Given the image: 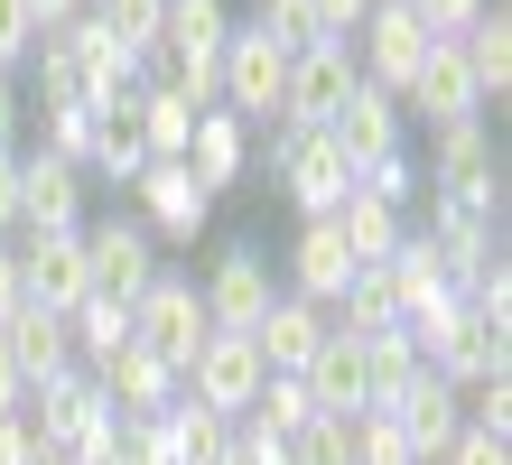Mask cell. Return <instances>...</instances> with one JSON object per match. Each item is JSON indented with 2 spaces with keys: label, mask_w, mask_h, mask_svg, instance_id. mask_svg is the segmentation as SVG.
<instances>
[{
  "label": "cell",
  "mask_w": 512,
  "mask_h": 465,
  "mask_svg": "<svg viewBox=\"0 0 512 465\" xmlns=\"http://www.w3.org/2000/svg\"><path fill=\"white\" fill-rule=\"evenodd\" d=\"M205 335H215V326H205L196 279H168V270H159V279H149V289L131 298V345H140V354H159L168 372H187Z\"/></svg>",
  "instance_id": "cell-1"
},
{
  "label": "cell",
  "mask_w": 512,
  "mask_h": 465,
  "mask_svg": "<svg viewBox=\"0 0 512 465\" xmlns=\"http://www.w3.org/2000/svg\"><path fill=\"white\" fill-rule=\"evenodd\" d=\"M196 298H205V326H215V335H252L270 317V298H280V279H270L261 242H224V252L205 261Z\"/></svg>",
  "instance_id": "cell-2"
},
{
  "label": "cell",
  "mask_w": 512,
  "mask_h": 465,
  "mask_svg": "<svg viewBox=\"0 0 512 465\" xmlns=\"http://www.w3.org/2000/svg\"><path fill=\"white\" fill-rule=\"evenodd\" d=\"M364 84V66H354L345 38H317L289 56V84H280V131H326V121L345 112V93Z\"/></svg>",
  "instance_id": "cell-3"
},
{
  "label": "cell",
  "mask_w": 512,
  "mask_h": 465,
  "mask_svg": "<svg viewBox=\"0 0 512 465\" xmlns=\"http://www.w3.org/2000/svg\"><path fill=\"white\" fill-rule=\"evenodd\" d=\"M419 363H429L447 391H475V382H494V372H512V326L475 317V307L457 298V317H447L438 335H419Z\"/></svg>",
  "instance_id": "cell-4"
},
{
  "label": "cell",
  "mask_w": 512,
  "mask_h": 465,
  "mask_svg": "<svg viewBox=\"0 0 512 465\" xmlns=\"http://www.w3.org/2000/svg\"><path fill=\"white\" fill-rule=\"evenodd\" d=\"M429 28H419V10H410V0H373V10H364V28H354V66H364V84H382L391 93V103H401V93H410V75L419 66H429Z\"/></svg>",
  "instance_id": "cell-5"
},
{
  "label": "cell",
  "mask_w": 512,
  "mask_h": 465,
  "mask_svg": "<svg viewBox=\"0 0 512 465\" xmlns=\"http://www.w3.org/2000/svg\"><path fill=\"white\" fill-rule=\"evenodd\" d=\"M270 168H280V196L298 205V224H317V214H336L354 196V168L326 131H280L270 140Z\"/></svg>",
  "instance_id": "cell-6"
},
{
  "label": "cell",
  "mask_w": 512,
  "mask_h": 465,
  "mask_svg": "<svg viewBox=\"0 0 512 465\" xmlns=\"http://www.w3.org/2000/svg\"><path fill=\"white\" fill-rule=\"evenodd\" d=\"M19 419L38 428V447H47V456L112 438V400H103V382H94V372H56L47 391H28V410H19Z\"/></svg>",
  "instance_id": "cell-7"
},
{
  "label": "cell",
  "mask_w": 512,
  "mask_h": 465,
  "mask_svg": "<svg viewBox=\"0 0 512 465\" xmlns=\"http://www.w3.org/2000/svg\"><path fill=\"white\" fill-rule=\"evenodd\" d=\"M261 354H252V335H205L196 363L177 372V391L196 400V410H224V419H252V400H261Z\"/></svg>",
  "instance_id": "cell-8"
},
{
  "label": "cell",
  "mask_w": 512,
  "mask_h": 465,
  "mask_svg": "<svg viewBox=\"0 0 512 465\" xmlns=\"http://www.w3.org/2000/svg\"><path fill=\"white\" fill-rule=\"evenodd\" d=\"M10 252H19V298L28 307H47V317H75L84 298V233H10Z\"/></svg>",
  "instance_id": "cell-9"
},
{
  "label": "cell",
  "mask_w": 512,
  "mask_h": 465,
  "mask_svg": "<svg viewBox=\"0 0 512 465\" xmlns=\"http://www.w3.org/2000/svg\"><path fill=\"white\" fill-rule=\"evenodd\" d=\"M149 279H159V242H149L140 224H84V289L94 298H112V307H131Z\"/></svg>",
  "instance_id": "cell-10"
},
{
  "label": "cell",
  "mask_w": 512,
  "mask_h": 465,
  "mask_svg": "<svg viewBox=\"0 0 512 465\" xmlns=\"http://www.w3.org/2000/svg\"><path fill=\"white\" fill-rule=\"evenodd\" d=\"M131 196H140V233H149V242H196L205 214H215V196L187 177V159H149V168L131 177Z\"/></svg>",
  "instance_id": "cell-11"
},
{
  "label": "cell",
  "mask_w": 512,
  "mask_h": 465,
  "mask_svg": "<svg viewBox=\"0 0 512 465\" xmlns=\"http://www.w3.org/2000/svg\"><path fill=\"white\" fill-rule=\"evenodd\" d=\"M19 233H84V168L19 149Z\"/></svg>",
  "instance_id": "cell-12"
},
{
  "label": "cell",
  "mask_w": 512,
  "mask_h": 465,
  "mask_svg": "<svg viewBox=\"0 0 512 465\" xmlns=\"http://www.w3.org/2000/svg\"><path fill=\"white\" fill-rule=\"evenodd\" d=\"M429 196L503 205V159H494V131H485V121H457V131H438V159H429Z\"/></svg>",
  "instance_id": "cell-13"
},
{
  "label": "cell",
  "mask_w": 512,
  "mask_h": 465,
  "mask_svg": "<svg viewBox=\"0 0 512 465\" xmlns=\"http://www.w3.org/2000/svg\"><path fill=\"white\" fill-rule=\"evenodd\" d=\"M326 140L345 149V168H354V177L382 168V159H401V103H391L382 84H354V93H345V112L326 121Z\"/></svg>",
  "instance_id": "cell-14"
},
{
  "label": "cell",
  "mask_w": 512,
  "mask_h": 465,
  "mask_svg": "<svg viewBox=\"0 0 512 465\" xmlns=\"http://www.w3.org/2000/svg\"><path fill=\"white\" fill-rule=\"evenodd\" d=\"M382 419H391V428H401V438H410V456H419V465H438L447 447H457V428H466V400L447 391V382H438L429 363H419V382H410L401 400H391Z\"/></svg>",
  "instance_id": "cell-15"
},
{
  "label": "cell",
  "mask_w": 512,
  "mask_h": 465,
  "mask_svg": "<svg viewBox=\"0 0 512 465\" xmlns=\"http://www.w3.org/2000/svg\"><path fill=\"white\" fill-rule=\"evenodd\" d=\"M401 103L429 121V131H457V121H485V93H475V75H466V56H457V38H438L429 47V66L410 75V93Z\"/></svg>",
  "instance_id": "cell-16"
},
{
  "label": "cell",
  "mask_w": 512,
  "mask_h": 465,
  "mask_svg": "<svg viewBox=\"0 0 512 465\" xmlns=\"http://www.w3.org/2000/svg\"><path fill=\"white\" fill-rule=\"evenodd\" d=\"M0 345H10V363H19V382H28V391H47L56 372H84L75 345H66V317H47V307H28V298L0 317Z\"/></svg>",
  "instance_id": "cell-17"
},
{
  "label": "cell",
  "mask_w": 512,
  "mask_h": 465,
  "mask_svg": "<svg viewBox=\"0 0 512 465\" xmlns=\"http://www.w3.org/2000/svg\"><path fill=\"white\" fill-rule=\"evenodd\" d=\"M354 289V252H345V233L326 224H298V242H289V298H308V307H336Z\"/></svg>",
  "instance_id": "cell-18"
},
{
  "label": "cell",
  "mask_w": 512,
  "mask_h": 465,
  "mask_svg": "<svg viewBox=\"0 0 512 465\" xmlns=\"http://www.w3.org/2000/svg\"><path fill=\"white\" fill-rule=\"evenodd\" d=\"M326 345V307H308V298H270V317L252 326V354H261V372H308V354Z\"/></svg>",
  "instance_id": "cell-19"
},
{
  "label": "cell",
  "mask_w": 512,
  "mask_h": 465,
  "mask_svg": "<svg viewBox=\"0 0 512 465\" xmlns=\"http://www.w3.org/2000/svg\"><path fill=\"white\" fill-rule=\"evenodd\" d=\"M94 382H103V400H112V419H168V400H177V372H168L159 354H140V345H122Z\"/></svg>",
  "instance_id": "cell-20"
},
{
  "label": "cell",
  "mask_w": 512,
  "mask_h": 465,
  "mask_svg": "<svg viewBox=\"0 0 512 465\" xmlns=\"http://www.w3.org/2000/svg\"><path fill=\"white\" fill-rule=\"evenodd\" d=\"M298 382H308V400H317L326 419H354V410H364V345L326 326V345L308 354V372H298Z\"/></svg>",
  "instance_id": "cell-21"
},
{
  "label": "cell",
  "mask_w": 512,
  "mask_h": 465,
  "mask_svg": "<svg viewBox=\"0 0 512 465\" xmlns=\"http://www.w3.org/2000/svg\"><path fill=\"white\" fill-rule=\"evenodd\" d=\"M252 168V131L233 112H196V140H187V177L205 186V196H224L233 177Z\"/></svg>",
  "instance_id": "cell-22"
},
{
  "label": "cell",
  "mask_w": 512,
  "mask_h": 465,
  "mask_svg": "<svg viewBox=\"0 0 512 465\" xmlns=\"http://www.w3.org/2000/svg\"><path fill=\"white\" fill-rule=\"evenodd\" d=\"M224 38H233L224 0H168V19H159V56H177V66H215Z\"/></svg>",
  "instance_id": "cell-23"
},
{
  "label": "cell",
  "mask_w": 512,
  "mask_h": 465,
  "mask_svg": "<svg viewBox=\"0 0 512 465\" xmlns=\"http://www.w3.org/2000/svg\"><path fill=\"white\" fill-rule=\"evenodd\" d=\"M326 224L345 233V252H354V270H382L391 252H401V233H410V214H401V205H373L364 186H354V196H345L336 214H326Z\"/></svg>",
  "instance_id": "cell-24"
},
{
  "label": "cell",
  "mask_w": 512,
  "mask_h": 465,
  "mask_svg": "<svg viewBox=\"0 0 512 465\" xmlns=\"http://www.w3.org/2000/svg\"><path fill=\"white\" fill-rule=\"evenodd\" d=\"M457 56H466L475 93H485V112H494L503 93H512V10H503V0H494V10L475 19V28H466V38H457Z\"/></svg>",
  "instance_id": "cell-25"
},
{
  "label": "cell",
  "mask_w": 512,
  "mask_h": 465,
  "mask_svg": "<svg viewBox=\"0 0 512 465\" xmlns=\"http://www.w3.org/2000/svg\"><path fill=\"white\" fill-rule=\"evenodd\" d=\"M364 345V410H391L410 382H419V345H410V326H391V335H354Z\"/></svg>",
  "instance_id": "cell-26"
},
{
  "label": "cell",
  "mask_w": 512,
  "mask_h": 465,
  "mask_svg": "<svg viewBox=\"0 0 512 465\" xmlns=\"http://www.w3.org/2000/svg\"><path fill=\"white\" fill-rule=\"evenodd\" d=\"M84 168H103V177H122V186L149 168V140H140V93H122V103L94 121V159H84Z\"/></svg>",
  "instance_id": "cell-27"
},
{
  "label": "cell",
  "mask_w": 512,
  "mask_h": 465,
  "mask_svg": "<svg viewBox=\"0 0 512 465\" xmlns=\"http://www.w3.org/2000/svg\"><path fill=\"white\" fill-rule=\"evenodd\" d=\"M159 428H168L177 465H224V447H233V419H224V410H196L187 391L168 400V419H159Z\"/></svg>",
  "instance_id": "cell-28"
},
{
  "label": "cell",
  "mask_w": 512,
  "mask_h": 465,
  "mask_svg": "<svg viewBox=\"0 0 512 465\" xmlns=\"http://www.w3.org/2000/svg\"><path fill=\"white\" fill-rule=\"evenodd\" d=\"M66 345H75V363H84V372H103L112 354L131 345V307H112V298H84L75 317H66Z\"/></svg>",
  "instance_id": "cell-29"
},
{
  "label": "cell",
  "mask_w": 512,
  "mask_h": 465,
  "mask_svg": "<svg viewBox=\"0 0 512 465\" xmlns=\"http://www.w3.org/2000/svg\"><path fill=\"white\" fill-rule=\"evenodd\" d=\"M140 140H149V159H187V140H196V103H187V93L140 84Z\"/></svg>",
  "instance_id": "cell-30"
},
{
  "label": "cell",
  "mask_w": 512,
  "mask_h": 465,
  "mask_svg": "<svg viewBox=\"0 0 512 465\" xmlns=\"http://www.w3.org/2000/svg\"><path fill=\"white\" fill-rule=\"evenodd\" d=\"M308 419H326L317 400H308V382H298V372H270L261 400H252V428H270V438H298Z\"/></svg>",
  "instance_id": "cell-31"
},
{
  "label": "cell",
  "mask_w": 512,
  "mask_h": 465,
  "mask_svg": "<svg viewBox=\"0 0 512 465\" xmlns=\"http://www.w3.org/2000/svg\"><path fill=\"white\" fill-rule=\"evenodd\" d=\"M84 10H94V28H103V38H122L131 56H149V47H159L168 0H84Z\"/></svg>",
  "instance_id": "cell-32"
},
{
  "label": "cell",
  "mask_w": 512,
  "mask_h": 465,
  "mask_svg": "<svg viewBox=\"0 0 512 465\" xmlns=\"http://www.w3.org/2000/svg\"><path fill=\"white\" fill-rule=\"evenodd\" d=\"M94 121H103L94 103H56V112H38V131H47L38 149H47V159H66V168H84V159H94Z\"/></svg>",
  "instance_id": "cell-33"
},
{
  "label": "cell",
  "mask_w": 512,
  "mask_h": 465,
  "mask_svg": "<svg viewBox=\"0 0 512 465\" xmlns=\"http://www.w3.org/2000/svg\"><path fill=\"white\" fill-rule=\"evenodd\" d=\"M345 428H354V465H419V456H410V438H401L382 410H354Z\"/></svg>",
  "instance_id": "cell-34"
},
{
  "label": "cell",
  "mask_w": 512,
  "mask_h": 465,
  "mask_svg": "<svg viewBox=\"0 0 512 465\" xmlns=\"http://www.w3.org/2000/svg\"><path fill=\"white\" fill-rule=\"evenodd\" d=\"M112 465H177L159 419H112Z\"/></svg>",
  "instance_id": "cell-35"
},
{
  "label": "cell",
  "mask_w": 512,
  "mask_h": 465,
  "mask_svg": "<svg viewBox=\"0 0 512 465\" xmlns=\"http://www.w3.org/2000/svg\"><path fill=\"white\" fill-rule=\"evenodd\" d=\"M289 465H354V428L345 419H308L289 438Z\"/></svg>",
  "instance_id": "cell-36"
},
{
  "label": "cell",
  "mask_w": 512,
  "mask_h": 465,
  "mask_svg": "<svg viewBox=\"0 0 512 465\" xmlns=\"http://www.w3.org/2000/svg\"><path fill=\"white\" fill-rule=\"evenodd\" d=\"M410 10H419V28H429V38H466L494 0H410Z\"/></svg>",
  "instance_id": "cell-37"
},
{
  "label": "cell",
  "mask_w": 512,
  "mask_h": 465,
  "mask_svg": "<svg viewBox=\"0 0 512 465\" xmlns=\"http://www.w3.org/2000/svg\"><path fill=\"white\" fill-rule=\"evenodd\" d=\"M354 186H364L373 205H401V214H410V196H419V177H410V159H382V168H364Z\"/></svg>",
  "instance_id": "cell-38"
},
{
  "label": "cell",
  "mask_w": 512,
  "mask_h": 465,
  "mask_svg": "<svg viewBox=\"0 0 512 465\" xmlns=\"http://www.w3.org/2000/svg\"><path fill=\"white\" fill-rule=\"evenodd\" d=\"M28 47H38V19H28V0H0V75H10Z\"/></svg>",
  "instance_id": "cell-39"
},
{
  "label": "cell",
  "mask_w": 512,
  "mask_h": 465,
  "mask_svg": "<svg viewBox=\"0 0 512 465\" xmlns=\"http://www.w3.org/2000/svg\"><path fill=\"white\" fill-rule=\"evenodd\" d=\"M438 465H512V438H485V428H457V447Z\"/></svg>",
  "instance_id": "cell-40"
},
{
  "label": "cell",
  "mask_w": 512,
  "mask_h": 465,
  "mask_svg": "<svg viewBox=\"0 0 512 465\" xmlns=\"http://www.w3.org/2000/svg\"><path fill=\"white\" fill-rule=\"evenodd\" d=\"M233 456H243V465H289V438H270V428L233 419Z\"/></svg>",
  "instance_id": "cell-41"
},
{
  "label": "cell",
  "mask_w": 512,
  "mask_h": 465,
  "mask_svg": "<svg viewBox=\"0 0 512 465\" xmlns=\"http://www.w3.org/2000/svg\"><path fill=\"white\" fill-rule=\"evenodd\" d=\"M308 10H317V28H326V38H345V47H354V28H364V10H373V0H308Z\"/></svg>",
  "instance_id": "cell-42"
},
{
  "label": "cell",
  "mask_w": 512,
  "mask_h": 465,
  "mask_svg": "<svg viewBox=\"0 0 512 465\" xmlns=\"http://www.w3.org/2000/svg\"><path fill=\"white\" fill-rule=\"evenodd\" d=\"M0 465H47V447H38L28 419H0Z\"/></svg>",
  "instance_id": "cell-43"
},
{
  "label": "cell",
  "mask_w": 512,
  "mask_h": 465,
  "mask_svg": "<svg viewBox=\"0 0 512 465\" xmlns=\"http://www.w3.org/2000/svg\"><path fill=\"white\" fill-rule=\"evenodd\" d=\"M19 233V149H0V242Z\"/></svg>",
  "instance_id": "cell-44"
},
{
  "label": "cell",
  "mask_w": 512,
  "mask_h": 465,
  "mask_svg": "<svg viewBox=\"0 0 512 465\" xmlns=\"http://www.w3.org/2000/svg\"><path fill=\"white\" fill-rule=\"evenodd\" d=\"M28 410V382H19V363H10V345H0V419H19Z\"/></svg>",
  "instance_id": "cell-45"
},
{
  "label": "cell",
  "mask_w": 512,
  "mask_h": 465,
  "mask_svg": "<svg viewBox=\"0 0 512 465\" xmlns=\"http://www.w3.org/2000/svg\"><path fill=\"white\" fill-rule=\"evenodd\" d=\"M19 121H28V112H19V84L0 75V149H19Z\"/></svg>",
  "instance_id": "cell-46"
},
{
  "label": "cell",
  "mask_w": 512,
  "mask_h": 465,
  "mask_svg": "<svg viewBox=\"0 0 512 465\" xmlns=\"http://www.w3.org/2000/svg\"><path fill=\"white\" fill-rule=\"evenodd\" d=\"M10 307H19V252L0 242V317H10Z\"/></svg>",
  "instance_id": "cell-47"
},
{
  "label": "cell",
  "mask_w": 512,
  "mask_h": 465,
  "mask_svg": "<svg viewBox=\"0 0 512 465\" xmlns=\"http://www.w3.org/2000/svg\"><path fill=\"white\" fill-rule=\"evenodd\" d=\"M75 10H84V0H28V19H38V28H66Z\"/></svg>",
  "instance_id": "cell-48"
},
{
  "label": "cell",
  "mask_w": 512,
  "mask_h": 465,
  "mask_svg": "<svg viewBox=\"0 0 512 465\" xmlns=\"http://www.w3.org/2000/svg\"><path fill=\"white\" fill-rule=\"evenodd\" d=\"M224 465H243V456H233V447H224Z\"/></svg>",
  "instance_id": "cell-49"
}]
</instances>
